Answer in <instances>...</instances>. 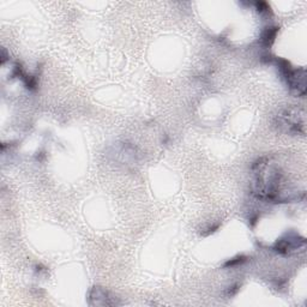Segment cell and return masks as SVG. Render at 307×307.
<instances>
[{"label":"cell","instance_id":"cell-2","mask_svg":"<svg viewBox=\"0 0 307 307\" xmlns=\"http://www.w3.org/2000/svg\"><path fill=\"white\" fill-rule=\"evenodd\" d=\"M89 303L98 306H114L119 305L117 297H114L108 290L101 287H94L89 293Z\"/></svg>","mask_w":307,"mask_h":307},{"label":"cell","instance_id":"cell-4","mask_svg":"<svg viewBox=\"0 0 307 307\" xmlns=\"http://www.w3.org/2000/svg\"><path fill=\"white\" fill-rule=\"evenodd\" d=\"M246 259H247V258H246L245 255H239V257H236V258L229 259L227 263H225L223 267H225V268H234V267H236V265L244 263V262H246Z\"/></svg>","mask_w":307,"mask_h":307},{"label":"cell","instance_id":"cell-1","mask_svg":"<svg viewBox=\"0 0 307 307\" xmlns=\"http://www.w3.org/2000/svg\"><path fill=\"white\" fill-rule=\"evenodd\" d=\"M305 238H300L295 233H289V234L283 236L282 239L278 240L274 246V249L277 253L287 254L289 253V252L295 251V249L301 247V246H305Z\"/></svg>","mask_w":307,"mask_h":307},{"label":"cell","instance_id":"cell-3","mask_svg":"<svg viewBox=\"0 0 307 307\" xmlns=\"http://www.w3.org/2000/svg\"><path fill=\"white\" fill-rule=\"evenodd\" d=\"M278 28H267V30H264L263 35H262V41H263V44L267 47H270L271 44L274 43L275 38H276Z\"/></svg>","mask_w":307,"mask_h":307}]
</instances>
